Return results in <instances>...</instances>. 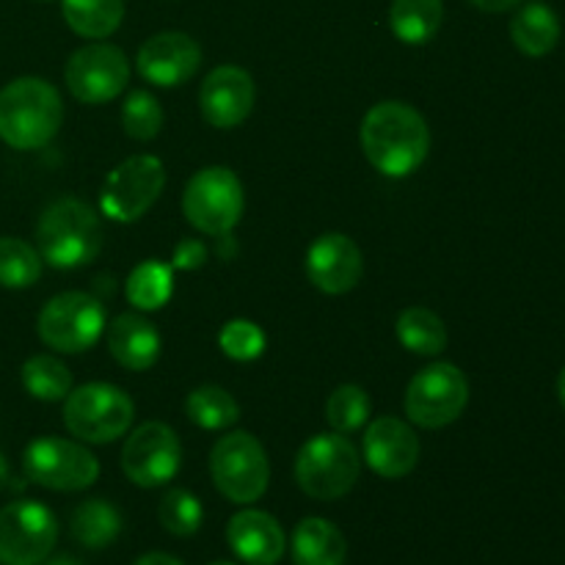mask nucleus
<instances>
[{
  "instance_id": "obj_1",
  "label": "nucleus",
  "mask_w": 565,
  "mask_h": 565,
  "mask_svg": "<svg viewBox=\"0 0 565 565\" xmlns=\"http://www.w3.org/2000/svg\"><path fill=\"white\" fill-rule=\"evenodd\" d=\"M364 158L384 177H408L425 163L430 149L428 121L412 105L386 99L362 119Z\"/></svg>"
},
{
  "instance_id": "obj_2",
  "label": "nucleus",
  "mask_w": 565,
  "mask_h": 565,
  "mask_svg": "<svg viewBox=\"0 0 565 565\" xmlns=\"http://www.w3.org/2000/svg\"><path fill=\"white\" fill-rule=\"evenodd\" d=\"M64 103L44 77H17L0 88V138L11 149H42L58 136Z\"/></svg>"
},
{
  "instance_id": "obj_3",
  "label": "nucleus",
  "mask_w": 565,
  "mask_h": 565,
  "mask_svg": "<svg viewBox=\"0 0 565 565\" xmlns=\"http://www.w3.org/2000/svg\"><path fill=\"white\" fill-rule=\"evenodd\" d=\"M39 257L61 270L94 263L103 248L99 215L81 199L64 196L50 204L36 224Z\"/></svg>"
},
{
  "instance_id": "obj_4",
  "label": "nucleus",
  "mask_w": 565,
  "mask_h": 565,
  "mask_svg": "<svg viewBox=\"0 0 565 565\" xmlns=\"http://www.w3.org/2000/svg\"><path fill=\"white\" fill-rule=\"evenodd\" d=\"M362 458L345 434H318L298 450L296 480L312 500H340L356 486Z\"/></svg>"
},
{
  "instance_id": "obj_5",
  "label": "nucleus",
  "mask_w": 565,
  "mask_h": 565,
  "mask_svg": "<svg viewBox=\"0 0 565 565\" xmlns=\"http://www.w3.org/2000/svg\"><path fill=\"white\" fill-rule=\"evenodd\" d=\"M64 425L86 445H110L136 417L130 395L114 384H83L64 397Z\"/></svg>"
},
{
  "instance_id": "obj_6",
  "label": "nucleus",
  "mask_w": 565,
  "mask_h": 565,
  "mask_svg": "<svg viewBox=\"0 0 565 565\" xmlns=\"http://www.w3.org/2000/svg\"><path fill=\"white\" fill-rule=\"evenodd\" d=\"M210 475L221 494L237 505H252L265 494L270 463L265 447L246 430H235L215 441L210 452Z\"/></svg>"
},
{
  "instance_id": "obj_7",
  "label": "nucleus",
  "mask_w": 565,
  "mask_h": 565,
  "mask_svg": "<svg viewBox=\"0 0 565 565\" xmlns=\"http://www.w3.org/2000/svg\"><path fill=\"white\" fill-rule=\"evenodd\" d=\"M188 224L204 235H230L243 215V185L226 166H207L188 180L182 193Z\"/></svg>"
},
{
  "instance_id": "obj_8",
  "label": "nucleus",
  "mask_w": 565,
  "mask_h": 565,
  "mask_svg": "<svg viewBox=\"0 0 565 565\" xmlns=\"http://www.w3.org/2000/svg\"><path fill=\"white\" fill-rule=\"evenodd\" d=\"M36 331L58 353L88 351L105 331L103 301L92 292H61L42 307Z\"/></svg>"
},
{
  "instance_id": "obj_9",
  "label": "nucleus",
  "mask_w": 565,
  "mask_h": 565,
  "mask_svg": "<svg viewBox=\"0 0 565 565\" xmlns=\"http://www.w3.org/2000/svg\"><path fill=\"white\" fill-rule=\"evenodd\" d=\"M469 403V381L456 364L436 362L419 370L406 390V414L419 428H447Z\"/></svg>"
},
{
  "instance_id": "obj_10",
  "label": "nucleus",
  "mask_w": 565,
  "mask_h": 565,
  "mask_svg": "<svg viewBox=\"0 0 565 565\" xmlns=\"http://www.w3.org/2000/svg\"><path fill=\"white\" fill-rule=\"evenodd\" d=\"M166 185V166L154 154H132L116 166L99 193V210L108 221L132 224L160 199Z\"/></svg>"
},
{
  "instance_id": "obj_11",
  "label": "nucleus",
  "mask_w": 565,
  "mask_h": 565,
  "mask_svg": "<svg viewBox=\"0 0 565 565\" xmlns=\"http://www.w3.org/2000/svg\"><path fill=\"white\" fill-rule=\"evenodd\" d=\"M22 469L31 483L50 491H83L99 478V461L81 441L44 436L28 445Z\"/></svg>"
},
{
  "instance_id": "obj_12",
  "label": "nucleus",
  "mask_w": 565,
  "mask_h": 565,
  "mask_svg": "<svg viewBox=\"0 0 565 565\" xmlns=\"http://www.w3.org/2000/svg\"><path fill=\"white\" fill-rule=\"evenodd\" d=\"M58 541V522L42 502L17 500L0 508V563L39 565Z\"/></svg>"
},
{
  "instance_id": "obj_13",
  "label": "nucleus",
  "mask_w": 565,
  "mask_h": 565,
  "mask_svg": "<svg viewBox=\"0 0 565 565\" xmlns=\"http://www.w3.org/2000/svg\"><path fill=\"white\" fill-rule=\"evenodd\" d=\"M66 88L86 105L110 103L130 83V64L116 44L94 42L75 50L66 61Z\"/></svg>"
},
{
  "instance_id": "obj_14",
  "label": "nucleus",
  "mask_w": 565,
  "mask_h": 565,
  "mask_svg": "<svg viewBox=\"0 0 565 565\" xmlns=\"http://www.w3.org/2000/svg\"><path fill=\"white\" fill-rule=\"evenodd\" d=\"M182 463V445L174 430L163 423H143L132 430L121 450V469L127 480L141 489L166 486Z\"/></svg>"
},
{
  "instance_id": "obj_15",
  "label": "nucleus",
  "mask_w": 565,
  "mask_h": 565,
  "mask_svg": "<svg viewBox=\"0 0 565 565\" xmlns=\"http://www.w3.org/2000/svg\"><path fill=\"white\" fill-rule=\"evenodd\" d=\"M254 99H257L254 77L243 66L224 64L215 66L204 77L202 92H199V108H202L207 125L218 127V130H232L248 119V114L254 110Z\"/></svg>"
},
{
  "instance_id": "obj_16",
  "label": "nucleus",
  "mask_w": 565,
  "mask_h": 565,
  "mask_svg": "<svg viewBox=\"0 0 565 565\" xmlns=\"http://www.w3.org/2000/svg\"><path fill=\"white\" fill-rule=\"evenodd\" d=\"M136 61L143 81L160 88H171L182 86L196 75L199 64H202V47L188 33L163 31L141 44Z\"/></svg>"
},
{
  "instance_id": "obj_17",
  "label": "nucleus",
  "mask_w": 565,
  "mask_h": 565,
  "mask_svg": "<svg viewBox=\"0 0 565 565\" xmlns=\"http://www.w3.org/2000/svg\"><path fill=\"white\" fill-rule=\"evenodd\" d=\"M364 259L356 243L340 232L320 235L309 246L307 254V276L320 292L326 296H342L351 292L362 281Z\"/></svg>"
},
{
  "instance_id": "obj_18",
  "label": "nucleus",
  "mask_w": 565,
  "mask_h": 565,
  "mask_svg": "<svg viewBox=\"0 0 565 565\" xmlns=\"http://www.w3.org/2000/svg\"><path fill=\"white\" fill-rule=\"evenodd\" d=\"M364 461L375 475L386 480H401L414 472L419 461V439L397 417H379L364 434Z\"/></svg>"
},
{
  "instance_id": "obj_19",
  "label": "nucleus",
  "mask_w": 565,
  "mask_h": 565,
  "mask_svg": "<svg viewBox=\"0 0 565 565\" xmlns=\"http://www.w3.org/2000/svg\"><path fill=\"white\" fill-rule=\"evenodd\" d=\"M226 541L232 552L248 565H276L285 555V530L270 513L248 511L235 513L226 524Z\"/></svg>"
},
{
  "instance_id": "obj_20",
  "label": "nucleus",
  "mask_w": 565,
  "mask_h": 565,
  "mask_svg": "<svg viewBox=\"0 0 565 565\" xmlns=\"http://www.w3.org/2000/svg\"><path fill=\"white\" fill-rule=\"evenodd\" d=\"M108 351L121 367L149 370L160 356V334L147 318L136 312H125L108 326Z\"/></svg>"
},
{
  "instance_id": "obj_21",
  "label": "nucleus",
  "mask_w": 565,
  "mask_h": 565,
  "mask_svg": "<svg viewBox=\"0 0 565 565\" xmlns=\"http://www.w3.org/2000/svg\"><path fill=\"white\" fill-rule=\"evenodd\" d=\"M348 544L340 527L326 519H303L292 533V563L296 565H345Z\"/></svg>"
},
{
  "instance_id": "obj_22",
  "label": "nucleus",
  "mask_w": 565,
  "mask_h": 565,
  "mask_svg": "<svg viewBox=\"0 0 565 565\" xmlns=\"http://www.w3.org/2000/svg\"><path fill=\"white\" fill-rule=\"evenodd\" d=\"M511 39L524 55L541 58V55L552 53L561 42V20L550 6L533 0L524 9H519L511 20Z\"/></svg>"
},
{
  "instance_id": "obj_23",
  "label": "nucleus",
  "mask_w": 565,
  "mask_h": 565,
  "mask_svg": "<svg viewBox=\"0 0 565 565\" xmlns=\"http://www.w3.org/2000/svg\"><path fill=\"white\" fill-rule=\"evenodd\" d=\"M441 0H392L390 25L403 44H425L441 28Z\"/></svg>"
},
{
  "instance_id": "obj_24",
  "label": "nucleus",
  "mask_w": 565,
  "mask_h": 565,
  "mask_svg": "<svg viewBox=\"0 0 565 565\" xmlns=\"http://www.w3.org/2000/svg\"><path fill=\"white\" fill-rule=\"evenodd\" d=\"M61 11L77 36L105 39L125 20V0H61Z\"/></svg>"
},
{
  "instance_id": "obj_25",
  "label": "nucleus",
  "mask_w": 565,
  "mask_h": 565,
  "mask_svg": "<svg viewBox=\"0 0 565 565\" xmlns=\"http://www.w3.org/2000/svg\"><path fill=\"white\" fill-rule=\"evenodd\" d=\"M70 527L77 544H83L86 550H105L119 539L121 516L110 502L88 500L75 508Z\"/></svg>"
},
{
  "instance_id": "obj_26",
  "label": "nucleus",
  "mask_w": 565,
  "mask_h": 565,
  "mask_svg": "<svg viewBox=\"0 0 565 565\" xmlns=\"http://www.w3.org/2000/svg\"><path fill=\"white\" fill-rule=\"evenodd\" d=\"M397 340L406 351L417 353V356H436L447 348V329L436 312L425 307H408L403 309L397 318Z\"/></svg>"
},
{
  "instance_id": "obj_27",
  "label": "nucleus",
  "mask_w": 565,
  "mask_h": 565,
  "mask_svg": "<svg viewBox=\"0 0 565 565\" xmlns=\"http://www.w3.org/2000/svg\"><path fill=\"white\" fill-rule=\"evenodd\" d=\"M127 301L141 312H154L174 292V268L160 259H147L127 276Z\"/></svg>"
},
{
  "instance_id": "obj_28",
  "label": "nucleus",
  "mask_w": 565,
  "mask_h": 565,
  "mask_svg": "<svg viewBox=\"0 0 565 565\" xmlns=\"http://www.w3.org/2000/svg\"><path fill=\"white\" fill-rule=\"evenodd\" d=\"M185 414L191 417V423H196L204 430H224L232 428L241 417V406H237L235 397L230 395L221 386H199L188 395L185 401Z\"/></svg>"
},
{
  "instance_id": "obj_29",
  "label": "nucleus",
  "mask_w": 565,
  "mask_h": 565,
  "mask_svg": "<svg viewBox=\"0 0 565 565\" xmlns=\"http://www.w3.org/2000/svg\"><path fill=\"white\" fill-rule=\"evenodd\" d=\"M22 386L36 401L58 403L72 392V373L61 359L42 353V356H31L22 364Z\"/></svg>"
},
{
  "instance_id": "obj_30",
  "label": "nucleus",
  "mask_w": 565,
  "mask_h": 565,
  "mask_svg": "<svg viewBox=\"0 0 565 565\" xmlns=\"http://www.w3.org/2000/svg\"><path fill=\"white\" fill-rule=\"evenodd\" d=\"M42 276V257L20 237H0V287L25 290Z\"/></svg>"
},
{
  "instance_id": "obj_31",
  "label": "nucleus",
  "mask_w": 565,
  "mask_h": 565,
  "mask_svg": "<svg viewBox=\"0 0 565 565\" xmlns=\"http://www.w3.org/2000/svg\"><path fill=\"white\" fill-rule=\"evenodd\" d=\"M370 395L356 384H342L326 401V419L337 434H353L370 419Z\"/></svg>"
},
{
  "instance_id": "obj_32",
  "label": "nucleus",
  "mask_w": 565,
  "mask_h": 565,
  "mask_svg": "<svg viewBox=\"0 0 565 565\" xmlns=\"http://www.w3.org/2000/svg\"><path fill=\"white\" fill-rule=\"evenodd\" d=\"M158 519L163 524L166 533L177 535V539H191L199 527H202V502L185 489H171L169 494L160 500Z\"/></svg>"
},
{
  "instance_id": "obj_33",
  "label": "nucleus",
  "mask_w": 565,
  "mask_h": 565,
  "mask_svg": "<svg viewBox=\"0 0 565 565\" xmlns=\"http://www.w3.org/2000/svg\"><path fill=\"white\" fill-rule=\"evenodd\" d=\"M121 127L136 141H152L163 127V108L152 94L136 88L127 94L125 105H121Z\"/></svg>"
},
{
  "instance_id": "obj_34",
  "label": "nucleus",
  "mask_w": 565,
  "mask_h": 565,
  "mask_svg": "<svg viewBox=\"0 0 565 565\" xmlns=\"http://www.w3.org/2000/svg\"><path fill=\"white\" fill-rule=\"evenodd\" d=\"M218 345L235 362H254L265 353V334L252 320H230L221 329Z\"/></svg>"
},
{
  "instance_id": "obj_35",
  "label": "nucleus",
  "mask_w": 565,
  "mask_h": 565,
  "mask_svg": "<svg viewBox=\"0 0 565 565\" xmlns=\"http://www.w3.org/2000/svg\"><path fill=\"white\" fill-rule=\"evenodd\" d=\"M204 263H207V246H204L202 241H193V237H188V241L177 243L174 257H171V268L196 270V268H202Z\"/></svg>"
},
{
  "instance_id": "obj_36",
  "label": "nucleus",
  "mask_w": 565,
  "mask_h": 565,
  "mask_svg": "<svg viewBox=\"0 0 565 565\" xmlns=\"http://www.w3.org/2000/svg\"><path fill=\"white\" fill-rule=\"evenodd\" d=\"M472 6H478L480 11H491V14H500V11H508L513 9V6H519L522 0H469Z\"/></svg>"
},
{
  "instance_id": "obj_37",
  "label": "nucleus",
  "mask_w": 565,
  "mask_h": 565,
  "mask_svg": "<svg viewBox=\"0 0 565 565\" xmlns=\"http://www.w3.org/2000/svg\"><path fill=\"white\" fill-rule=\"evenodd\" d=\"M132 565H182V563L177 561V557L166 555V552H149V555L138 557Z\"/></svg>"
},
{
  "instance_id": "obj_38",
  "label": "nucleus",
  "mask_w": 565,
  "mask_h": 565,
  "mask_svg": "<svg viewBox=\"0 0 565 565\" xmlns=\"http://www.w3.org/2000/svg\"><path fill=\"white\" fill-rule=\"evenodd\" d=\"M11 489V469H9V461H6V456L0 452V491Z\"/></svg>"
},
{
  "instance_id": "obj_39",
  "label": "nucleus",
  "mask_w": 565,
  "mask_h": 565,
  "mask_svg": "<svg viewBox=\"0 0 565 565\" xmlns=\"http://www.w3.org/2000/svg\"><path fill=\"white\" fill-rule=\"evenodd\" d=\"M44 565H83V563H77L72 555H61V557H53V561Z\"/></svg>"
},
{
  "instance_id": "obj_40",
  "label": "nucleus",
  "mask_w": 565,
  "mask_h": 565,
  "mask_svg": "<svg viewBox=\"0 0 565 565\" xmlns=\"http://www.w3.org/2000/svg\"><path fill=\"white\" fill-rule=\"evenodd\" d=\"M557 397H561V406L565 412V367L561 370V379H557Z\"/></svg>"
},
{
  "instance_id": "obj_41",
  "label": "nucleus",
  "mask_w": 565,
  "mask_h": 565,
  "mask_svg": "<svg viewBox=\"0 0 565 565\" xmlns=\"http://www.w3.org/2000/svg\"><path fill=\"white\" fill-rule=\"evenodd\" d=\"M215 565H237V563H215Z\"/></svg>"
},
{
  "instance_id": "obj_42",
  "label": "nucleus",
  "mask_w": 565,
  "mask_h": 565,
  "mask_svg": "<svg viewBox=\"0 0 565 565\" xmlns=\"http://www.w3.org/2000/svg\"><path fill=\"white\" fill-rule=\"evenodd\" d=\"M42 3H47V0H42Z\"/></svg>"
}]
</instances>
